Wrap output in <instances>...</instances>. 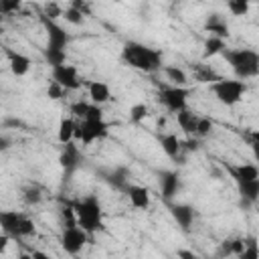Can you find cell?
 <instances>
[{
  "label": "cell",
  "mask_w": 259,
  "mask_h": 259,
  "mask_svg": "<svg viewBox=\"0 0 259 259\" xmlns=\"http://www.w3.org/2000/svg\"><path fill=\"white\" fill-rule=\"evenodd\" d=\"M30 235H34V223H32V219L24 217L20 223V229H18V237H30Z\"/></svg>",
  "instance_id": "cell-36"
},
{
  "label": "cell",
  "mask_w": 259,
  "mask_h": 259,
  "mask_svg": "<svg viewBox=\"0 0 259 259\" xmlns=\"http://www.w3.org/2000/svg\"><path fill=\"white\" fill-rule=\"evenodd\" d=\"M225 61L239 79H251L259 75V53L253 49H225Z\"/></svg>",
  "instance_id": "cell-2"
},
{
  "label": "cell",
  "mask_w": 259,
  "mask_h": 259,
  "mask_svg": "<svg viewBox=\"0 0 259 259\" xmlns=\"http://www.w3.org/2000/svg\"><path fill=\"white\" fill-rule=\"evenodd\" d=\"M164 73H166V77H168V81H170L172 85H186V83H188V75H186L184 69H180V67L166 65V67H164Z\"/></svg>",
  "instance_id": "cell-27"
},
{
  "label": "cell",
  "mask_w": 259,
  "mask_h": 259,
  "mask_svg": "<svg viewBox=\"0 0 259 259\" xmlns=\"http://www.w3.org/2000/svg\"><path fill=\"white\" fill-rule=\"evenodd\" d=\"M170 214H172V219L178 223V227H180L182 231H190V227H192V223H194V219H196L194 208H192L190 204H182V202L170 204Z\"/></svg>",
  "instance_id": "cell-12"
},
{
  "label": "cell",
  "mask_w": 259,
  "mask_h": 259,
  "mask_svg": "<svg viewBox=\"0 0 259 259\" xmlns=\"http://www.w3.org/2000/svg\"><path fill=\"white\" fill-rule=\"evenodd\" d=\"M121 61L142 73H154L162 69V51L138 40H127L121 49Z\"/></svg>",
  "instance_id": "cell-1"
},
{
  "label": "cell",
  "mask_w": 259,
  "mask_h": 259,
  "mask_svg": "<svg viewBox=\"0 0 259 259\" xmlns=\"http://www.w3.org/2000/svg\"><path fill=\"white\" fill-rule=\"evenodd\" d=\"M99 174L115 190H123L125 192V188L130 186V172H127V168H121L119 166V168H113V170H103Z\"/></svg>",
  "instance_id": "cell-13"
},
{
  "label": "cell",
  "mask_w": 259,
  "mask_h": 259,
  "mask_svg": "<svg viewBox=\"0 0 259 259\" xmlns=\"http://www.w3.org/2000/svg\"><path fill=\"white\" fill-rule=\"evenodd\" d=\"M89 97H91V103H97V105L107 103L111 99L109 85L103 81H91L89 83Z\"/></svg>",
  "instance_id": "cell-20"
},
{
  "label": "cell",
  "mask_w": 259,
  "mask_h": 259,
  "mask_svg": "<svg viewBox=\"0 0 259 259\" xmlns=\"http://www.w3.org/2000/svg\"><path fill=\"white\" fill-rule=\"evenodd\" d=\"M65 91H67V89H65L63 85H59L57 81H51L49 87H47V95H49V99H61Z\"/></svg>",
  "instance_id": "cell-35"
},
{
  "label": "cell",
  "mask_w": 259,
  "mask_h": 259,
  "mask_svg": "<svg viewBox=\"0 0 259 259\" xmlns=\"http://www.w3.org/2000/svg\"><path fill=\"white\" fill-rule=\"evenodd\" d=\"M75 130H77V121L73 117H61L59 127H57V140L61 144L73 142L75 140Z\"/></svg>",
  "instance_id": "cell-22"
},
{
  "label": "cell",
  "mask_w": 259,
  "mask_h": 259,
  "mask_svg": "<svg viewBox=\"0 0 259 259\" xmlns=\"http://www.w3.org/2000/svg\"><path fill=\"white\" fill-rule=\"evenodd\" d=\"M22 198H24L26 204H36V202H40L42 194H40V190L36 186H28V188L22 190Z\"/></svg>",
  "instance_id": "cell-33"
},
{
  "label": "cell",
  "mask_w": 259,
  "mask_h": 259,
  "mask_svg": "<svg viewBox=\"0 0 259 259\" xmlns=\"http://www.w3.org/2000/svg\"><path fill=\"white\" fill-rule=\"evenodd\" d=\"M47 16H49V18H57V16H63V12H61L55 4H51V6H47Z\"/></svg>",
  "instance_id": "cell-41"
},
{
  "label": "cell",
  "mask_w": 259,
  "mask_h": 259,
  "mask_svg": "<svg viewBox=\"0 0 259 259\" xmlns=\"http://www.w3.org/2000/svg\"><path fill=\"white\" fill-rule=\"evenodd\" d=\"M251 0H227V8L233 16H245L249 12Z\"/></svg>",
  "instance_id": "cell-28"
},
{
  "label": "cell",
  "mask_w": 259,
  "mask_h": 259,
  "mask_svg": "<svg viewBox=\"0 0 259 259\" xmlns=\"http://www.w3.org/2000/svg\"><path fill=\"white\" fill-rule=\"evenodd\" d=\"M69 6H73V8L81 10L85 16L89 14V6H87V0H69Z\"/></svg>",
  "instance_id": "cell-40"
},
{
  "label": "cell",
  "mask_w": 259,
  "mask_h": 259,
  "mask_svg": "<svg viewBox=\"0 0 259 259\" xmlns=\"http://www.w3.org/2000/svg\"><path fill=\"white\" fill-rule=\"evenodd\" d=\"M42 57H45V61L51 65V69H53V67L63 65V63H67V51H65V49L47 47V49L42 51Z\"/></svg>",
  "instance_id": "cell-26"
},
{
  "label": "cell",
  "mask_w": 259,
  "mask_h": 259,
  "mask_svg": "<svg viewBox=\"0 0 259 259\" xmlns=\"http://www.w3.org/2000/svg\"><path fill=\"white\" fill-rule=\"evenodd\" d=\"M225 49H227L225 38L214 36V34H208V38L204 40V51H202V55H204V59H208V57H214V55H223Z\"/></svg>",
  "instance_id": "cell-25"
},
{
  "label": "cell",
  "mask_w": 259,
  "mask_h": 259,
  "mask_svg": "<svg viewBox=\"0 0 259 259\" xmlns=\"http://www.w3.org/2000/svg\"><path fill=\"white\" fill-rule=\"evenodd\" d=\"M249 144H251L253 158L259 162V130H253V132L249 134Z\"/></svg>",
  "instance_id": "cell-38"
},
{
  "label": "cell",
  "mask_w": 259,
  "mask_h": 259,
  "mask_svg": "<svg viewBox=\"0 0 259 259\" xmlns=\"http://www.w3.org/2000/svg\"><path fill=\"white\" fill-rule=\"evenodd\" d=\"M109 125L103 119H79L75 130V140L83 146H89L95 140H103L107 136Z\"/></svg>",
  "instance_id": "cell-5"
},
{
  "label": "cell",
  "mask_w": 259,
  "mask_h": 259,
  "mask_svg": "<svg viewBox=\"0 0 259 259\" xmlns=\"http://www.w3.org/2000/svg\"><path fill=\"white\" fill-rule=\"evenodd\" d=\"M89 105L91 103H87V101H75V103H71V113H73V117H77V119H85V115H87V111H89Z\"/></svg>",
  "instance_id": "cell-34"
},
{
  "label": "cell",
  "mask_w": 259,
  "mask_h": 259,
  "mask_svg": "<svg viewBox=\"0 0 259 259\" xmlns=\"http://www.w3.org/2000/svg\"><path fill=\"white\" fill-rule=\"evenodd\" d=\"M192 77H194V81H196V83H208V85L221 79V75H219L212 67L202 65V63L192 65Z\"/></svg>",
  "instance_id": "cell-21"
},
{
  "label": "cell",
  "mask_w": 259,
  "mask_h": 259,
  "mask_svg": "<svg viewBox=\"0 0 259 259\" xmlns=\"http://www.w3.org/2000/svg\"><path fill=\"white\" fill-rule=\"evenodd\" d=\"M239 257L241 259H257L259 257V245H257V241L253 237L245 239V247H243V251H241Z\"/></svg>",
  "instance_id": "cell-31"
},
{
  "label": "cell",
  "mask_w": 259,
  "mask_h": 259,
  "mask_svg": "<svg viewBox=\"0 0 259 259\" xmlns=\"http://www.w3.org/2000/svg\"><path fill=\"white\" fill-rule=\"evenodd\" d=\"M87 235H89V233H87L83 227H79L77 223H75V225H65L63 235H61V245H63V249H65L69 255H77V253L85 247Z\"/></svg>",
  "instance_id": "cell-7"
},
{
  "label": "cell",
  "mask_w": 259,
  "mask_h": 259,
  "mask_svg": "<svg viewBox=\"0 0 259 259\" xmlns=\"http://www.w3.org/2000/svg\"><path fill=\"white\" fill-rule=\"evenodd\" d=\"M212 127H214L212 119H208V117H198V123H196V132H194V136H196V138H206V136H210Z\"/></svg>",
  "instance_id": "cell-32"
},
{
  "label": "cell",
  "mask_w": 259,
  "mask_h": 259,
  "mask_svg": "<svg viewBox=\"0 0 259 259\" xmlns=\"http://www.w3.org/2000/svg\"><path fill=\"white\" fill-rule=\"evenodd\" d=\"M188 95H190V91H188L184 85H170V87H164V89L160 91L158 99H160V103H162L168 111L178 113V111H182V109L186 107Z\"/></svg>",
  "instance_id": "cell-6"
},
{
  "label": "cell",
  "mask_w": 259,
  "mask_h": 259,
  "mask_svg": "<svg viewBox=\"0 0 259 259\" xmlns=\"http://www.w3.org/2000/svg\"><path fill=\"white\" fill-rule=\"evenodd\" d=\"M42 26L47 32V47H55V49H67L71 42V34L55 22V18L42 16Z\"/></svg>",
  "instance_id": "cell-8"
},
{
  "label": "cell",
  "mask_w": 259,
  "mask_h": 259,
  "mask_svg": "<svg viewBox=\"0 0 259 259\" xmlns=\"http://www.w3.org/2000/svg\"><path fill=\"white\" fill-rule=\"evenodd\" d=\"M237 190H239V196H241V202L245 204H255L259 200V178L251 180V182H241L237 184Z\"/></svg>",
  "instance_id": "cell-19"
},
{
  "label": "cell",
  "mask_w": 259,
  "mask_h": 259,
  "mask_svg": "<svg viewBox=\"0 0 259 259\" xmlns=\"http://www.w3.org/2000/svg\"><path fill=\"white\" fill-rule=\"evenodd\" d=\"M85 119H103V109H101V105L91 103V105H89V111H87V115H85Z\"/></svg>",
  "instance_id": "cell-39"
},
{
  "label": "cell",
  "mask_w": 259,
  "mask_h": 259,
  "mask_svg": "<svg viewBox=\"0 0 259 259\" xmlns=\"http://www.w3.org/2000/svg\"><path fill=\"white\" fill-rule=\"evenodd\" d=\"M180 186H182V182H180V174L176 170H162L160 172V192L168 202L178 194Z\"/></svg>",
  "instance_id": "cell-11"
},
{
  "label": "cell",
  "mask_w": 259,
  "mask_h": 259,
  "mask_svg": "<svg viewBox=\"0 0 259 259\" xmlns=\"http://www.w3.org/2000/svg\"><path fill=\"white\" fill-rule=\"evenodd\" d=\"M176 119H178V125H180V130H182L184 134H194V132H196L198 115H196L194 111H190V109L184 107L182 111L176 113Z\"/></svg>",
  "instance_id": "cell-23"
},
{
  "label": "cell",
  "mask_w": 259,
  "mask_h": 259,
  "mask_svg": "<svg viewBox=\"0 0 259 259\" xmlns=\"http://www.w3.org/2000/svg\"><path fill=\"white\" fill-rule=\"evenodd\" d=\"M53 81H57L59 85H63L69 91H75V89L81 87V79H79L77 67L67 65V63H63L59 67H53Z\"/></svg>",
  "instance_id": "cell-9"
},
{
  "label": "cell",
  "mask_w": 259,
  "mask_h": 259,
  "mask_svg": "<svg viewBox=\"0 0 259 259\" xmlns=\"http://www.w3.org/2000/svg\"><path fill=\"white\" fill-rule=\"evenodd\" d=\"M79 162H81V150H79V146H77L75 142L63 144V152H61V156H59V164H61V168L65 170L67 176L77 170Z\"/></svg>",
  "instance_id": "cell-10"
},
{
  "label": "cell",
  "mask_w": 259,
  "mask_h": 259,
  "mask_svg": "<svg viewBox=\"0 0 259 259\" xmlns=\"http://www.w3.org/2000/svg\"><path fill=\"white\" fill-rule=\"evenodd\" d=\"M73 208H75L77 225L83 227L89 235L103 229V210H101V202L95 194H89V196L73 202Z\"/></svg>",
  "instance_id": "cell-3"
},
{
  "label": "cell",
  "mask_w": 259,
  "mask_h": 259,
  "mask_svg": "<svg viewBox=\"0 0 259 259\" xmlns=\"http://www.w3.org/2000/svg\"><path fill=\"white\" fill-rule=\"evenodd\" d=\"M125 194H127L130 204H132L134 208L144 210V208H148V206H150V190H148L146 186L130 184V186L125 188Z\"/></svg>",
  "instance_id": "cell-16"
},
{
  "label": "cell",
  "mask_w": 259,
  "mask_h": 259,
  "mask_svg": "<svg viewBox=\"0 0 259 259\" xmlns=\"http://www.w3.org/2000/svg\"><path fill=\"white\" fill-rule=\"evenodd\" d=\"M8 239H10V235H6V233H2V235H0V253H4V251H6Z\"/></svg>",
  "instance_id": "cell-42"
},
{
  "label": "cell",
  "mask_w": 259,
  "mask_h": 259,
  "mask_svg": "<svg viewBox=\"0 0 259 259\" xmlns=\"http://www.w3.org/2000/svg\"><path fill=\"white\" fill-rule=\"evenodd\" d=\"M26 214L18 212V210H2L0 212V227H2V233L10 235V237H18V229H20V223Z\"/></svg>",
  "instance_id": "cell-14"
},
{
  "label": "cell",
  "mask_w": 259,
  "mask_h": 259,
  "mask_svg": "<svg viewBox=\"0 0 259 259\" xmlns=\"http://www.w3.org/2000/svg\"><path fill=\"white\" fill-rule=\"evenodd\" d=\"M160 146H162V150H164V154H166L168 158H176V156L182 152V142H180L178 136H174V134H164V136L160 138Z\"/></svg>",
  "instance_id": "cell-24"
},
{
  "label": "cell",
  "mask_w": 259,
  "mask_h": 259,
  "mask_svg": "<svg viewBox=\"0 0 259 259\" xmlns=\"http://www.w3.org/2000/svg\"><path fill=\"white\" fill-rule=\"evenodd\" d=\"M204 30H206L208 34H214V36H221V38H229V24H227V20H225L221 14H217V12H212V14L206 16V20H204Z\"/></svg>",
  "instance_id": "cell-18"
},
{
  "label": "cell",
  "mask_w": 259,
  "mask_h": 259,
  "mask_svg": "<svg viewBox=\"0 0 259 259\" xmlns=\"http://www.w3.org/2000/svg\"><path fill=\"white\" fill-rule=\"evenodd\" d=\"M63 18L69 24H73V26H81L85 22V14L81 10H77V8H73V6H69L67 10H63Z\"/></svg>",
  "instance_id": "cell-29"
},
{
  "label": "cell",
  "mask_w": 259,
  "mask_h": 259,
  "mask_svg": "<svg viewBox=\"0 0 259 259\" xmlns=\"http://www.w3.org/2000/svg\"><path fill=\"white\" fill-rule=\"evenodd\" d=\"M178 257H186V259H194V253H190V251H178Z\"/></svg>",
  "instance_id": "cell-43"
},
{
  "label": "cell",
  "mask_w": 259,
  "mask_h": 259,
  "mask_svg": "<svg viewBox=\"0 0 259 259\" xmlns=\"http://www.w3.org/2000/svg\"><path fill=\"white\" fill-rule=\"evenodd\" d=\"M148 117V105L146 103H136L130 107V121L132 123H142Z\"/></svg>",
  "instance_id": "cell-30"
},
{
  "label": "cell",
  "mask_w": 259,
  "mask_h": 259,
  "mask_svg": "<svg viewBox=\"0 0 259 259\" xmlns=\"http://www.w3.org/2000/svg\"><path fill=\"white\" fill-rule=\"evenodd\" d=\"M210 91H212V95L217 97L219 103L231 107V105H237L243 99V95L247 91V85L239 79H223L221 77L219 81L210 83Z\"/></svg>",
  "instance_id": "cell-4"
},
{
  "label": "cell",
  "mask_w": 259,
  "mask_h": 259,
  "mask_svg": "<svg viewBox=\"0 0 259 259\" xmlns=\"http://www.w3.org/2000/svg\"><path fill=\"white\" fill-rule=\"evenodd\" d=\"M231 178L241 184V182H251L255 178H259V168L255 164H235V166H227Z\"/></svg>",
  "instance_id": "cell-15"
},
{
  "label": "cell",
  "mask_w": 259,
  "mask_h": 259,
  "mask_svg": "<svg viewBox=\"0 0 259 259\" xmlns=\"http://www.w3.org/2000/svg\"><path fill=\"white\" fill-rule=\"evenodd\" d=\"M6 57H8V65H10V71H12V75H16V77H24L28 71H30V59L26 57V55H22V53H16V51H6Z\"/></svg>",
  "instance_id": "cell-17"
},
{
  "label": "cell",
  "mask_w": 259,
  "mask_h": 259,
  "mask_svg": "<svg viewBox=\"0 0 259 259\" xmlns=\"http://www.w3.org/2000/svg\"><path fill=\"white\" fill-rule=\"evenodd\" d=\"M22 0H0V8L4 14H10V12H16L20 8Z\"/></svg>",
  "instance_id": "cell-37"
}]
</instances>
